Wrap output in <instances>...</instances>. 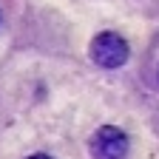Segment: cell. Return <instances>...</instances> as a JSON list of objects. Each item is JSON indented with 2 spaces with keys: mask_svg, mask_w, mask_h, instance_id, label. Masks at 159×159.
<instances>
[{
  "mask_svg": "<svg viewBox=\"0 0 159 159\" xmlns=\"http://www.w3.org/2000/svg\"><path fill=\"white\" fill-rule=\"evenodd\" d=\"M91 60L99 68H119L128 60V43L114 31H102L91 40Z\"/></svg>",
  "mask_w": 159,
  "mask_h": 159,
  "instance_id": "obj_1",
  "label": "cell"
},
{
  "mask_svg": "<svg viewBox=\"0 0 159 159\" xmlns=\"http://www.w3.org/2000/svg\"><path fill=\"white\" fill-rule=\"evenodd\" d=\"M128 153V136L119 128H99L91 136V156L94 159H122Z\"/></svg>",
  "mask_w": 159,
  "mask_h": 159,
  "instance_id": "obj_2",
  "label": "cell"
},
{
  "mask_svg": "<svg viewBox=\"0 0 159 159\" xmlns=\"http://www.w3.org/2000/svg\"><path fill=\"white\" fill-rule=\"evenodd\" d=\"M29 159H51V156H46V153H34V156H29Z\"/></svg>",
  "mask_w": 159,
  "mask_h": 159,
  "instance_id": "obj_3",
  "label": "cell"
}]
</instances>
